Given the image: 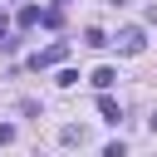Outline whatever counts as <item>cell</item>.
I'll return each instance as SVG.
<instances>
[{
	"label": "cell",
	"instance_id": "cell-1",
	"mask_svg": "<svg viewBox=\"0 0 157 157\" xmlns=\"http://www.w3.org/2000/svg\"><path fill=\"white\" fill-rule=\"evenodd\" d=\"M108 44H118V54H142V49H147V34H142L137 25H128V29H118V39H108Z\"/></svg>",
	"mask_w": 157,
	"mask_h": 157
},
{
	"label": "cell",
	"instance_id": "cell-2",
	"mask_svg": "<svg viewBox=\"0 0 157 157\" xmlns=\"http://www.w3.org/2000/svg\"><path fill=\"white\" fill-rule=\"evenodd\" d=\"M64 54H69V44H49V49H39V54H34L29 64H34V69H49V64H59Z\"/></svg>",
	"mask_w": 157,
	"mask_h": 157
},
{
	"label": "cell",
	"instance_id": "cell-3",
	"mask_svg": "<svg viewBox=\"0 0 157 157\" xmlns=\"http://www.w3.org/2000/svg\"><path fill=\"white\" fill-rule=\"evenodd\" d=\"M113 78H118V74H113V69H108V64H103V69H93V74H88V83H93V88H98V93H103V88H113Z\"/></svg>",
	"mask_w": 157,
	"mask_h": 157
},
{
	"label": "cell",
	"instance_id": "cell-4",
	"mask_svg": "<svg viewBox=\"0 0 157 157\" xmlns=\"http://www.w3.org/2000/svg\"><path fill=\"white\" fill-rule=\"evenodd\" d=\"M98 113H103V118H108V123H118V118H123V113H118V103H113V98H108V88H103V98H98Z\"/></svg>",
	"mask_w": 157,
	"mask_h": 157
},
{
	"label": "cell",
	"instance_id": "cell-5",
	"mask_svg": "<svg viewBox=\"0 0 157 157\" xmlns=\"http://www.w3.org/2000/svg\"><path fill=\"white\" fill-rule=\"evenodd\" d=\"M34 25H39V5H25L20 10V29H34Z\"/></svg>",
	"mask_w": 157,
	"mask_h": 157
},
{
	"label": "cell",
	"instance_id": "cell-6",
	"mask_svg": "<svg viewBox=\"0 0 157 157\" xmlns=\"http://www.w3.org/2000/svg\"><path fill=\"white\" fill-rule=\"evenodd\" d=\"M83 44H93V49H103V44H108V34H103V29H88V34H83Z\"/></svg>",
	"mask_w": 157,
	"mask_h": 157
},
{
	"label": "cell",
	"instance_id": "cell-7",
	"mask_svg": "<svg viewBox=\"0 0 157 157\" xmlns=\"http://www.w3.org/2000/svg\"><path fill=\"white\" fill-rule=\"evenodd\" d=\"M152 132H157V113H152Z\"/></svg>",
	"mask_w": 157,
	"mask_h": 157
}]
</instances>
